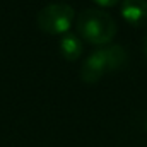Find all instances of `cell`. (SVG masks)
Instances as JSON below:
<instances>
[{"instance_id": "6", "label": "cell", "mask_w": 147, "mask_h": 147, "mask_svg": "<svg viewBox=\"0 0 147 147\" xmlns=\"http://www.w3.org/2000/svg\"><path fill=\"white\" fill-rule=\"evenodd\" d=\"M94 3H98L99 7H113V5H116L120 0H92Z\"/></svg>"}, {"instance_id": "8", "label": "cell", "mask_w": 147, "mask_h": 147, "mask_svg": "<svg viewBox=\"0 0 147 147\" xmlns=\"http://www.w3.org/2000/svg\"><path fill=\"white\" fill-rule=\"evenodd\" d=\"M146 128H147V123H146Z\"/></svg>"}, {"instance_id": "3", "label": "cell", "mask_w": 147, "mask_h": 147, "mask_svg": "<svg viewBox=\"0 0 147 147\" xmlns=\"http://www.w3.org/2000/svg\"><path fill=\"white\" fill-rule=\"evenodd\" d=\"M74 17L75 12L72 5L63 2H53L45 5L38 12L36 22L38 28L46 34H65L72 26Z\"/></svg>"}, {"instance_id": "2", "label": "cell", "mask_w": 147, "mask_h": 147, "mask_svg": "<svg viewBox=\"0 0 147 147\" xmlns=\"http://www.w3.org/2000/svg\"><path fill=\"white\" fill-rule=\"evenodd\" d=\"M128 55L120 45H110L94 51L84 63L80 70V79L86 84L98 82L106 72L118 70L127 65Z\"/></svg>"}, {"instance_id": "1", "label": "cell", "mask_w": 147, "mask_h": 147, "mask_svg": "<svg viewBox=\"0 0 147 147\" xmlns=\"http://www.w3.org/2000/svg\"><path fill=\"white\" fill-rule=\"evenodd\" d=\"M75 28H77L79 36L96 46L111 43V39L116 34V22L113 21L110 14L99 9L82 10L77 17Z\"/></svg>"}, {"instance_id": "4", "label": "cell", "mask_w": 147, "mask_h": 147, "mask_svg": "<svg viewBox=\"0 0 147 147\" xmlns=\"http://www.w3.org/2000/svg\"><path fill=\"white\" fill-rule=\"evenodd\" d=\"M121 17L132 26H146L147 24V0H121L120 9Z\"/></svg>"}, {"instance_id": "7", "label": "cell", "mask_w": 147, "mask_h": 147, "mask_svg": "<svg viewBox=\"0 0 147 147\" xmlns=\"http://www.w3.org/2000/svg\"><path fill=\"white\" fill-rule=\"evenodd\" d=\"M144 55H146V58H147V38L144 39Z\"/></svg>"}, {"instance_id": "5", "label": "cell", "mask_w": 147, "mask_h": 147, "mask_svg": "<svg viewBox=\"0 0 147 147\" xmlns=\"http://www.w3.org/2000/svg\"><path fill=\"white\" fill-rule=\"evenodd\" d=\"M60 53L65 60H77L82 53V41L77 34L72 33H65L60 39Z\"/></svg>"}]
</instances>
